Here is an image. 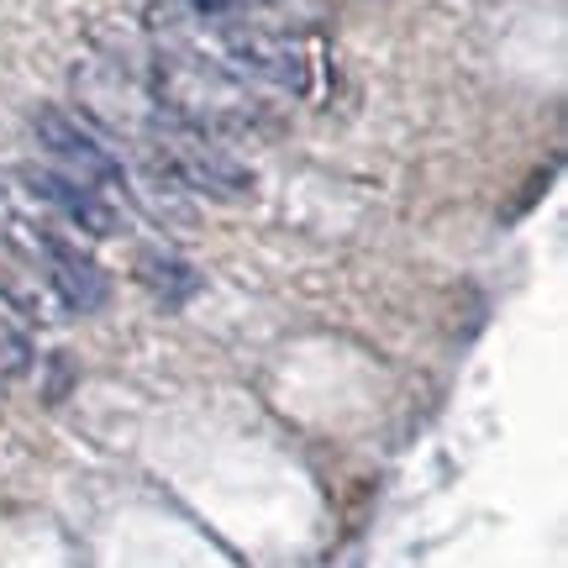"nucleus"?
I'll return each instance as SVG.
<instances>
[{
	"label": "nucleus",
	"instance_id": "obj_1",
	"mask_svg": "<svg viewBox=\"0 0 568 568\" xmlns=\"http://www.w3.org/2000/svg\"><path fill=\"white\" fill-rule=\"evenodd\" d=\"M138 74L163 116H174L180 126L205 132L216 142L258 132L268 122V105L232 69H222L216 59H205L201 48H190L180 38H159L153 32V48L138 63Z\"/></svg>",
	"mask_w": 568,
	"mask_h": 568
},
{
	"label": "nucleus",
	"instance_id": "obj_2",
	"mask_svg": "<svg viewBox=\"0 0 568 568\" xmlns=\"http://www.w3.org/2000/svg\"><path fill=\"white\" fill-rule=\"evenodd\" d=\"M32 126H38V142H42V153H48V174H59L63 184H74L84 195L105 201L111 211L132 216V184H126L122 159L80 116H69L59 105H42Z\"/></svg>",
	"mask_w": 568,
	"mask_h": 568
},
{
	"label": "nucleus",
	"instance_id": "obj_3",
	"mask_svg": "<svg viewBox=\"0 0 568 568\" xmlns=\"http://www.w3.org/2000/svg\"><path fill=\"white\" fill-rule=\"evenodd\" d=\"M27 237H32V253H42V284H53L69 311H101L111 284H105V268L80 243H69L53 226H42L38 216L27 222Z\"/></svg>",
	"mask_w": 568,
	"mask_h": 568
},
{
	"label": "nucleus",
	"instance_id": "obj_4",
	"mask_svg": "<svg viewBox=\"0 0 568 568\" xmlns=\"http://www.w3.org/2000/svg\"><path fill=\"white\" fill-rule=\"evenodd\" d=\"M0 295L17 311H32V316L42 311V280L38 268L27 264V253H21V243L11 232H0Z\"/></svg>",
	"mask_w": 568,
	"mask_h": 568
},
{
	"label": "nucleus",
	"instance_id": "obj_5",
	"mask_svg": "<svg viewBox=\"0 0 568 568\" xmlns=\"http://www.w3.org/2000/svg\"><path fill=\"white\" fill-rule=\"evenodd\" d=\"M190 11H222V17H264V11H280L284 0H180Z\"/></svg>",
	"mask_w": 568,
	"mask_h": 568
},
{
	"label": "nucleus",
	"instance_id": "obj_6",
	"mask_svg": "<svg viewBox=\"0 0 568 568\" xmlns=\"http://www.w3.org/2000/svg\"><path fill=\"white\" fill-rule=\"evenodd\" d=\"M21 368H27V343H21V332L0 326V379H11Z\"/></svg>",
	"mask_w": 568,
	"mask_h": 568
}]
</instances>
